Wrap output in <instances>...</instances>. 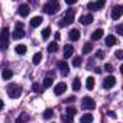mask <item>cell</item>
Wrapping results in <instances>:
<instances>
[{
	"instance_id": "41",
	"label": "cell",
	"mask_w": 123,
	"mask_h": 123,
	"mask_svg": "<svg viewBox=\"0 0 123 123\" xmlns=\"http://www.w3.org/2000/svg\"><path fill=\"white\" fill-rule=\"evenodd\" d=\"M59 38H61V33H59V32H56V33H55V39H56V41H59Z\"/></svg>"
},
{
	"instance_id": "18",
	"label": "cell",
	"mask_w": 123,
	"mask_h": 123,
	"mask_svg": "<svg viewBox=\"0 0 123 123\" xmlns=\"http://www.w3.org/2000/svg\"><path fill=\"white\" fill-rule=\"evenodd\" d=\"M41 23H42V18L41 16H35V18L31 19V26L32 28H38Z\"/></svg>"
},
{
	"instance_id": "35",
	"label": "cell",
	"mask_w": 123,
	"mask_h": 123,
	"mask_svg": "<svg viewBox=\"0 0 123 123\" xmlns=\"http://www.w3.org/2000/svg\"><path fill=\"white\" fill-rule=\"evenodd\" d=\"M114 55H116V58H117V59H123V51H122V49H117Z\"/></svg>"
},
{
	"instance_id": "27",
	"label": "cell",
	"mask_w": 123,
	"mask_h": 123,
	"mask_svg": "<svg viewBox=\"0 0 123 123\" xmlns=\"http://www.w3.org/2000/svg\"><path fill=\"white\" fill-rule=\"evenodd\" d=\"M93 51V45L91 43H84V46H83V54H88V52H91Z\"/></svg>"
},
{
	"instance_id": "31",
	"label": "cell",
	"mask_w": 123,
	"mask_h": 123,
	"mask_svg": "<svg viewBox=\"0 0 123 123\" xmlns=\"http://www.w3.org/2000/svg\"><path fill=\"white\" fill-rule=\"evenodd\" d=\"M67 114H68V116H74V114H77V109L73 107V106H68V107H67Z\"/></svg>"
},
{
	"instance_id": "24",
	"label": "cell",
	"mask_w": 123,
	"mask_h": 123,
	"mask_svg": "<svg viewBox=\"0 0 123 123\" xmlns=\"http://www.w3.org/2000/svg\"><path fill=\"white\" fill-rule=\"evenodd\" d=\"M86 86H87L88 90H93V88H94V78H93V77H88V78L86 80Z\"/></svg>"
},
{
	"instance_id": "2",
	"label": "cell",
	"mask_w": 123,
	"mask_h": 123,
	"mask_svg": "<svg viewBox=\"0 0 123 123\" xmlns=\"http://www.w3.org/2000/svg\"><path fill=\"white\" fill-rule=\"evenodd\" d=\"M6 91H7V96H9L10 98H19V97L22 96L23 88H22L19 84H9L7 88H6Z\"/></svg>"
},
{
	"instance_id": "11",
	"label": "cell",
	"mask_w": 123,
	"mask_h": 123,
	"mask_svg": "<svg viewBox=\"0 0 123 123\" xmlns=\"http://www.w3.org/2000/svg\"><path fill=\"white\" fill-rule=\"evenodd\" d=\"M114 84H116V78H114L113 75H110V77H107V78L104 80V83H103V87L109 90V88H111Z\"/></svg>"
},
{
	"instance_id": "40",
	"label": "cell",
	"mask_w": 123,
	"mask_h": 123,
	"mask_svg": "<svg viewBox=\"0 0 123 123\" xmlns=\"http://www.w3.org/2000/svg\"><path fill=\"white\" fill-rule=\"evenodd\" d=\"M16 29H23V23H22V22L16 23Z\"/></svg>"
},
{
	"instance_id": "19",
	"label": "cell",
	"mask_w": 123,
	"mask_h": 123,
	"mask_svg": "<svg viewBox=\"0 0 123 123\" xmlns=\"http://www.w3.org/2000/svg\"><path fill=\"white\" fill-rule=\"evenodd\" d=\"M116 43H117V39H116L114 35H109V36L106 38V45H107V46H113V45H116Z\"/></svg>"
},
{
	"instance_id": "14",
	"label": "cell",
	"mask_w": 123,
	"mask_h": 123,
	"mask_svg": "<svg viewBox=\"0 0 123 123\" xmlns=\"http://www.w3.org/2000/svg\"><path fill=\"white\" fill-rule=\"evenodd\" d=\"M68 38L71 41H78L80 39V31L78 29H71L70 33H68Z\"/></svg>"
},
{
	"instance_id": "43",
	"label": "cell",
	"mask_w": 123,
	"mask_h": 123,
	"mask_svg": "<svg viewBox=\"0 0 123 123\" xmlns=\"http://www.w3.org/2000/svg\"><path fill=\"white\" fill-rule=\"evenodd\" d=\"M67 3H68V5H74V3H75V0H67Z\"/></svg>"
},
{
	"instance_id": "30",
	"label": "cell",
	"mask_w": 123,
	"mask_h": 123,
	"mask_svg": "<svg viewBox=\"0 0 123 123\" xmlns=\"http://www.w3.org/2000/svg\"><path fill=\"white\" fill-rule=\"evenodd\" d=\"M41 35H42V39H48V38H49V35H51V29H49V28H45V29L42 31V33H41Z\"/></svg>"
},
{
	"instance_id": "7",
	"label": "cell",
	"mask_w": 123,
	"mask_h": 123,
	"mask_svg": "<svg viewBox=\"0 0 123 123\" xmlns=\"http://www.w3.org/2000/svg\"><path fill=\"white\" fill-rule=\"evenodd\" d=\"M122 12H123V7L122 6H114L111 9V19L113 20H119L120 16H122Z\"/></svg>"
},
{
	"instance_id": "22",
	"label": "cell",
	"mask_w": 123,
	"mask_h": 123,
	"mask_svg": "<svg viewBox=\"0 0 123 123\" xmlns=\"http://www.w3.org/2000/svg\"><path fill=\"white\" fill-rule=\"evenodd\" d=\"M41 61H42V54H41V52H36V54L33 55V58H32V62H33L35 65H38Z\"/></svg>"
},
{
	"instance_id": "1",
	"label": "cell",
	"mask_w": 123,
	"mask_h": 123,
	"mask_svg": "<svg viewBox=\"0 0 123 123\" xmlns=\"http://www.w3.org/2000/svg\"><path fill=\"white\" fill-rule=\"evenodd\" d=\"M74 16H75V12H74V9H68V10L65 12V16H64L62 19H61L59 22H58L59 28H65V26L71 25V23L74 22Z\"/></svg>"
},
{
	"instance_id": "6",
	"label": "cell",
	"mask_w": 123,
	"mask_h": 123,
	"mask_svg": "<svg viewBox=\"0 0 123 123\" xmlns=\"http://www.w3.org/2000/svg\"><path fill=\"white\" fill-rule=\"evenodd\" d=\"M58 68L61 70V74L62 75H68L70 74V67H68V64H67V61H58Z\"/></svg>"
},
{
	"instance_id": "10",
	"label": "cell",
	"mask_w": 123,
	"mask_h": 123,
	"mask_svg": "<svg viewBox=\"0 0 123 123\" xmlns=\"http://www.w3.org/2000/svg\"><path fill=\"white\" fill-rule=\"evenodd\" d=\"M93 20H94V18H93V15H91V13L84 15V16H81V18H80V23H81V25H91V23H93Z\"/></svg>"
},
{
	"instance_id": "29",
	"label": "cell",
	"mask_w": 123,
	"mask_h": 123,
	"mask_svg": "<svg viewBox=\"0 0 123 123\" xmlns=\"http://www.w3.org/2000/svg\"><path fill=\"white\" fill-rule=\"evenodd\" d=\"M61 120H62L64 123H73V122H74L73 116H68V114H64L62 117H61Z\"/></svg>"
},
{
	"instance_id": "13",
	"label": "cell",
	"mask_w": 123,
	"mask_h": 123,
	"mask_svg": "<svg viewBox=\"0 0 123 123\" xmlns=\"http://www.w3.org/2000/svg\"><path fill=\"white\" fill-rule=\"evenodd\" d=\"M73 54H74V46H73V45H65V46H64V58L67 59V58H70Z\"/></svg>"
},
{
	"instance_id": "15",
	"label": "cell",
	"mask_w": 123,
	"mask_h": 123,
	"mask_svg": "<svg viewBox=\"0 0 123 123\" xmlns=\"http://www.w3.org/2000/svg\"><path fill=\"white\" fill-rule=\"evenodd\" d=\"M103 35H104V31H103V29H96V31L93 32V35H91V39H93V41H98Z\"/></svg>"
},
{
	"instance_id": "23",
	"label": "cell",
	"mask_w": 123,
	"mask_h": 123,
	"mask_svg": "<svg viewBox=\"0 0 123 123\" xmlns=\"http://www.w3.org/2000/svg\"><path fill=\"white\" fill-rule=\"evenodd\" d=\"M2 77H3V80H10V78L13 77V73L6 68V70H3V73H2Z\"/></svg>"
},
{
	"instance_id": "9",
	"label": "cell",
	"mask_w": 123,
	"mask_h": 123,
	"mask_svg": "<svg viewBox=\"0 0 123 123\" xmlns=\"http://www.w3.org/2000/svg\"><path fill=\"white\" fill-rule=\"evenodd\" d=\"M104 6V2H103V0H101V2H100V0H98V2H91V3H88L87 5V9L88 10H98V9H101Z\"/></svg>"
},
{
	"instance_id": "38",
	"label": "cell",
	"mask_w": 123,
	"mask_h": 123,
	"mask_svg": "<svg viewBox=\"0 0 123 123\" xmlns=\"http://www.w3.org/2000/svg\"><path fill=\"white\" fill-rule=\"evenodd\" d=\"M116 31H117L119 35H123V26H122V25H119V26L116 28Z\"/></svg>"
},
{
	"instance_id": "32",
	"label": "cell",
	"mask_w": 123,
	"mask_h": 123,
	"mask_svg": "<svg viewBox=\"0 0 123 123\" xmlns=\"http://www.w3.org/2000/svg\"><path fill=\"white\" fill-rule=\"evenodd\" d=\"M52 116H54V110H52V109H46V110L43 111V117H45V119H51Z\"/></svg>"
},
{
	"instance_id": "3",
	"label": "cell",
	"mask_w": 123,
	"mask_h": 123,
	"mask_svg": "<svg viewBox=\"0 0 123 123\" xmlns=\"http://www.w3.org/2000/svg\"><path fill=\"white\" fill-rule=\"evenodd\" d=\"M9 38H10L9 28H3L2 32H0V51H3V49L7 48V45H9Z\"/></svg>"
},
{
	"instance_id": "28",
	"label": "cell",
	"mask_w": 123,
	"mask_h": 123,
	"mask_svg": "<svg viewBox=\"0 0 123 123\" xmlns=\"http://www.w3.org/2000/svg\"><path fill=\"white\" fill-rule=\"evenodd\" d=\"M80 88H81V83H80L78 78H75V80L73 81V90H74V91H78Z\"/></svg>"
},
{
	"instance_id": "44",
	"label": "cell",
	"mask_w": 123,
	"mask_h": 123,
	"mask_svg": "<svg viewBox=\"0 0 123 123\" xmlns=\"http://www.w3.org/2000/svg\"><path fill=\"white\" fill-rule=\"evenodd\" d=\"M3 106H5V103H3V100H0V110L3 109Z\"/></svg>"
},
{
	"instance_id": "42",
	"label": "cell",
	"mask_w": 123,
	"mask_h": 123,
	"mask_svg": "<svg viewBox=\"0 0 123 123\" xmlns=\"http://www.w3.org/2000/svg\"><path fill=\"white\" fill-rule=\"evenodd\" d=\"M74 100H75V98H74V97H70V98H67V101H65V103H73V101H74Z\"/></svg>"
},
{
	"instance_id": "26",
	"label": "cell",
	"mask_w": 123,
	"mask_h": 123,
	"mask_svg": "<svg viewBox=\"0 0 123 123\" xmlns=\"http://www.w3.org/2000/svg\"><path fill=\"white\" fill-rule=\"evenodd\" d=\"M52 84H54V78H49V77H46V78L43 80V88H49Z\"/></svg>"
},
{
	"instance_id": "12",
	"label": "cell",
	"mask_w": 123,
	"mask_h": 123,
	"mask_svg": "<svg viewBox=\"0 0 123 123\" xmlns=\"http://www.w3.org/2000/svg\"><path fill=\"white\" fill-rule=\"evenodd\" d=\"M18 13L22 16V18H26L29 15V6L28 5H20L19 9H18Z\"/></svg>"
},
{
	"instance_id": "4",
	"label": "cell",
	"mask_w": 123,
	"mask_h": 123,
	"mask_svg": "<svg viewBox=\"0 0 123 123\" xmlns=\"http://www.w3.org/2000/svg\"><path fill=\"white\" fill-rule=\"evenodd\" d=\"M42 10L45 13H48V15H54V13H56L59 10V3L58 2H48L46 5H43Z\"/></svg>"
},
{
	"instance_id": "21",
	"label": "cell",
	"mask_w": 123,
	"mask_h": 123,
	"mask_svg": "<svg viewBox=\"0 0 123 123\" xmlns=\"http://www.w3.org/2000/svg\"><path fill=\"white\" fill-rule=\"evenodd\" d=\"M29 122V116L28 113H22L18 119H16V123H28Z\"/></svg>"
},
{
	"instance_id": "17",
	"label": "cell",
	"mask_w": 123,
	"mask_h": 123,
	"mask_svg": "<svg viewBox=\"0 0 123 123\" xmlns=\"http://www.w3.org/2000/svg\"><path fill=\"white\" fill-rule=\"evenodd\" d=\"M93 119H94V117H93V114H91V113H86V114H83V116H81L80 122H81V123H91V122H93Z\"/></svg>"
},
{
	"instance_id": "45",
	"label": "cell",
	"mask_w": 123,
	"mask_h": 123,
	"mask_svg": "<svg viewBox=\"0 0 123 123\" xmlns=\"http://www.w3.org/2000/svg\"><path fill=\"white\" fill-rule=\"evenodd\" d=\"M100 71H101L100 68H94V73H97V74H100Z\"/></svg>"
},
{
	"instance_id": "8",
	"label": "cell",
	"mask_w": 123,
	"mask_h": 123,
	"mask_svg": "<svg viewBox=\"0 0 123 123\" xmlns=\"http://www.w3.org/2000/svg\"><path fill=\"white\" fill-rule=\"evenodd\" d=\"M67 91V84L65 83H58L55 87H54V93L56 94V96H61L62 93H65Z\"/></svg>"
},
{
	"instance_id": "5",
	"label": "cell",
	"mask_w": 123,
	"mask_h": 123,
	"mask_svg": "<svg viewBox=\"0 0 123 123\" xmlns=\"http://www.w3.org/2000/svg\"><path fill=\"white\" fill-rule=\"evenodd\" d=\"M81 107L84 110H94L96 109V101L91 97H84L81 100Z\"/></svg>"
},
{
	"instance_id": "36",
	"label": "cell",
	"mask_w": 123,
	"mask_h": 123,
	"mask_svg": "<svg viewBox=\"0 0 123 123\" xmlns=\"http://www.w3.org/2000/svg\"><path fill=\"white\" fill-rule=\"evenodd\" d=\"M104 70H106V71H107V73H111V71H113V65H111V64H109V62H107V64H106V65H104Z\"/></svg>"
},
{
	"instance_id": "34",
	"label": "cell",
	"mask_w": 123,
	"mask_h": 123,
	"mask_svg": "<svg viewBox=\"0 0 123 123\" xmlns=\"http://www.w3.org/2000/svg\"><path fill=\"white\" fill-rule=\"evenodd\" d=\"M96 58H97V59H103V58H104V52L98 49V51L96 52Z\"/></svg>"
},
{
	"instance_id": "25",
	"label": "cell",
	"mask_w": 123,
	"mask_h": 123,
	"mask_svg": "<svg viewBox=\"0 0 123 123\" xmlns=\"http://www.w3.org/2000/svg\"><path fill=\"white\" fill-rule=\"evenodd\" d=\"M56 49H58V45H56V42H51V43L48 45V52H49V54H52V52H56Z\"/></svg>"
},
{
	"instance_id": "20",
	"label": "cell",
	"mask_w": 123,
	"mask_h": 123,
	"mask_svg": "<svg viewBox=\"0 0 123 123\" xmlns=\"http://www.w3.org/2000/svg\"><path fill=\"white\" fill-rule=\"evenodd\" d=\"M25 36V32H23V29H16L13 33H12V38L13 39H22Z\"/></svg>"
},
{
	"instance_id": "33",
	"label": "cell",
	"mask_w": 123,
	"mask_h": 123,
	"mask_svg": "<svg viewBox=\"0 0 123 123\" xmlns=\"http://www.w3.org/2000/svg\"><path fill=\"white\" fill-rule=\"evenodd\" d=\"M73 65H74V67H80V65H81V56H75V58L73 59Z\"/></svg>"
},
{
	"instance_id": "39",
	"label": "cell",
	"mask_w": 123,
	"mask_h": 123,
	"mask_svg": "<svg viewBox=\"0 0 123 123\" xmlns=\"http://www.w3.org/2000/svg\"><path fill=\"white\" fill-rule=\"evenodd\" d=\"M107 114H109V117H111V119H117V114H116V111H109Z\"/></svg>"
},
{
	"instance_id": "37",
	"label": "cell",
	"mask_w": 123,
	"mask_h": 123,
	"mask_svg": "<svg viewBox=\"0 0 123 123\" xmlns=\"http://www.w3.org/2000/svg\"><path fill=\"white\" fill-rule=\"evenodd\" d=\"M32 90H33V91H36V93H38V91H39V90H41V86H39V84H38V83H35V84H33V86H32Z\"/></svg>"
},
{
	"instance_id": "16",
	"label": "cell",
	"mask_w": 123,
	"mask_h": 123,
	"mask_svg": "<svg viewBox=\"0 0 123 123\" xmlns=\"http://www.w3.org/2000/svg\"><path fill=\"white\" fill-rule=\"evenodd\" d=\"M15 51H16V54H19V55H25V54H26V51H28V48H26V45L19 43V45H16Z\"/></svg>"
}]
</instances>
